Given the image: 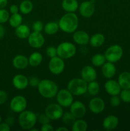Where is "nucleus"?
I'll return each mask as SVG.
<instances>
[{"mask_svg":"<svg viewBox=\"0 0 130 131\" xmlns=\"http://www.w3.org/2000/svg\"><path fill=\"white\" fill-rule=\"evenodd\" d=\"M8 0H0V9L5 8L8 5Z\"/></svg>","mask_w":130,"mask_h":131,"instance_id":"nucleus-45","label":"nucleus"},{"mask_svg":"<svg viewBox=\"0 0 130 131\" xmlns=\"http://www.w3.org/2000/svg\"><path fill=\"white\" fill-rule=\"evenodd\" d=\"M37 88L40 95L45 99L54 98L59 91L57 84L53 81L47 79L41 80Z\"/></svg>","mask_w":130,"mask_h":131,"instance_id":"nucleus-2","label":"nucleus"},{"mask_svg":"<svg viewBox=\"0 0 130 131\" xmlns=\"http://www.w3.org/2000/svg\"><path fill=\"white\" fill-rule=\"evenodd\" d=\"M28 105L27 100L24 96L16 95L13 97L10 102V110L15 113H20L25 110Z\"/></svg>","mask_w":130,"mask_h":131,"instance_id":"nucleus-8","label":"nucleus"},{"mask_svg":"<svg viewBox=\"0 0 130 131\" xmlns=\"http://www.w3.org/2000/svg\"><path fill=\"white\" fill-rule=\"evenodd\" d=\"M89 109L94 114H100L105 109V102L101 97L93 98L89 102Z\"/></svg>","mask_w":130,"mask_h":131,"instance_id":"nucleus-13","label":"nucleus"},{"mask_svg":"<svg viewBox=\"0 0 130 131\" xmlns=\"http://www.w3.org/2000/svg\"><path fill=\"white\" fill-rule=\"evenodd\" d=\"M2 122V117H1V115H0V123Z\"/></svg>","mask_w":130,"mask_h":131,"instance_id":"nucleus-50","label":"nucleus"},{"mask_svg":"<svg viewBox=\"0 0 130 131\" xmlns=\"http://www.w3.org/2000/svg\"><path fill=\"white\" fill-rule=\"evenodd\" d=\"M79 17L74 12H67L58 22L59 29L66 33H73L79 27Z\"/></svg>","mask_w":130,"mask_h":131,"instance_id":"nucleus-1","label":"nucleus"},{"mask_svg":"<svg viewBox=\"0 0 130 131\" xmlns=\"http://www.w3.org/2000/svg\"><path fill=\"white\" fill-rule=\"evenodd\" d=\"M10 12L5 8L0 9V24H5L8 21L10 18Z\"/></svg>","mask_w":130,"mask_h":131,"instance_id":"nucleus-35","label":"nucleus"},{"mask_svg":"<svg viewBox=\"0 0 130 131\" xmlns=\"http://www.w3.org/2000/svg\"><path fill=\"white\" fill-rule=\"evenodd\" d=\"M37 121V115L34 112L29 110H24L19 113V116L18 117V122L23 130H29L35 126Z\"/></svg>","mask_w":130,"mask_h":131,"instance_id":"nucleus-3","label":"nucleus"},{"mask_svg":"<svg viewBox=\"0 0 130 131\" xmlns=\"http://www.w3.org/2000/svg\"><path fill=\"white\" fill-rule=\"evenodd\" d=\"M100 90V86L99 83L95 81H93L87 83V92L92 96H96L99 93Z\"/></svg>","mask_w":130,"mask_h":131,"instance_id":"nucleus-31","label":"nucleus"},{"mask_svg":"<svg viewBox=\"0 0 130 131\" xmlns=\"http://www.w3.org/2000/svg\"><path fill=\"white\" fill-rule=\"evenodd\" d=\"M121 102V99L119 96L118 95H113L111 97L110 99V103L112 107H117L120 106Z\"/></svg>","mask_w":130,"mask_h":131,"instance_id":"nucleus-37","label":"nucleus"},{"mask_svg":"<svg viewBox=\"0 0 130 131\" xmlns=\"http://www.w3.org/2000/svg\"><path fill=\"white\" fill-rule=\"evenodd\" d=\"M12 84L16 89L22 90L29 86V79L23 74H17L13 78Z\"/></svg>","mask_w":130,"mask_h":131,"instance_id":"nucleus-16","label":"nucleus"},{"mask_svg":"<svg viewBox=\"0 0 130 131\" xmlns=\"http://www.w3.org/2000/svg\"><path fill=\"white\" fill-rule=\"evenodd\" d=\"M14 120L12 117H8V118H7V119L6 120V122L8 123V124L10 126L12 125L13 123H14Z\"/></svg>","mask_w":130,"mask_h":131,"instance_id":"nucleus-47","label":"nucleus"},{"mask_svg":"<svg viewBox=\"0 0 130 131\" xmlns=\"http://www.w3.org/2000/svg\"><path fill=\"white\" fill-rule=\"evenodd\" d=\"M40 130L41 131H53L54 130V129L53 126L50 123H47V124L42 125Z\"/></svg>","mask_w":130,"mask_h":131,"instance_id":"nucleus-42","label":"nucleus"},{"mask_svg":"<svg viewBox=\"0 0 130 131\" xmlns=\"http://www.w3.org/2000/svg\"><path fill=\"white\" fill-rule=\"evenodd\" d=\"M81 78H82L87 83L95 81L97 78V72L93 67L86 65L82 69L80 72Z\"/></svg>","mask_w":130,"mask_h":131,"instance_id":"nucleus-15","label":"nucleus"},{"mask_svg":"<svg viewBox=\"0 0 130 131\" xmlns=\"http://www.w3.org/2000/svg\"><path fill=\"white\" fill-rule=\"evenodd\" d=\"M29 79V85L33 88H37L40 83V79L37 77L31 76Z\"/></svg>","mask_w":130,"mask_h":131,"instance_id":"nucleus-39","label":"nucleus"},{"mask_svg":"<svg viewBox=\"0 0 130 131\" xmlns=\"http://www.w3.org/2000/svg\"><path fill=\"white\" fill-rule=\"evenodd\" d=\"M10 130H11V127L8 123H0V131H10Z\"/></svg>","mask_w":130,"mask_h":131,"instance_id":"nucleus-44","label":"nucleus"},{"mask_svg":"<svg viewBox=\"0 0 130 131\" xmlns=\"http://www.w3.org/2000/svg\"><path fill=\"white\" fill-rule=\"evenodd\" d=\"M62 118L63 123L66 124V125H72V124H73V122L75 121V120H76V118L73 116V115L70 112H66L65 113H64Z\"/></svg>","mask_w":130,"mask_h":131,"instance_id":"nucleus-33","label":"nucleus"},{"mask_svg":"<svg viewBox=\"0 0 130 131\" xmlns=\"http://www.w3.org/2000/svg\"><path fill=\"white\" fill-rule=\"evenodd\" d=\"M118 83L121 89H130V72L121 73L118 77Z\"/></svg>","mask_w":130,"mask_h":131,"instance_id":"nucleus-24","label":"nucleus"},{"mask_svg":"<svg viewBox=\"0 0 130 131\" xmlns=\"http://www.w3.org/2000/svg\"><path fill=\"white\" fill-rule=\"evenodd\" d=\"M105 37L102 33H96L90 37L89 43L93 47H99L104 43Z\"/></svg>","mask_w":130,"mask_h":131,"instance_id":"nucleus-25","label":"nucleus"},{"mask_svg":"<svg viewBox=\"0 0 130 131\" xmlns=\"http://www.w3.org/2000/svg\"><path fill=\"white\" fill-rule=\"evenodd\" d=\"M79 12L80 15L85 18L90 17L95 12L94 3L91 1H85L81 3L79 6Z\"/></svg>","mask_w":130,"mask_h":131,"instance_id":"nucleus-14","label":"nucleus"},{"mask_svg":"<svg viewBox=\"0 0 130 131\" xmlns=\"http://www.w3.org/2000/svg\"><path fill=\"white\" fill-rule=\"evenodd\" d=\"M87 83L82 78H74L68 82L67 89L73 96H80L87 92Z\"/></svg>","mask_w":130,"mask_h":131,"instance_id":"nucleus-4","label":"nucleus"},{"mask_svg":"<svg viewBox=\"0 0 130 131\" xmlns=\"http://www.w3.org/2000/svg\"><path fill=\"white\" fill-rule=\"evenodd\" d=\"M87 129V123L81 118L75 120L71 125V130L73 131H86Z\"/></svg>","mask_w":130,"mask_h":131,"instance_id":"nucleus-29","label":"nucleus"},{"mask_svg":"<svg viewBox=\"0 0 130 131\" xmlns=\"http://www.w3.org/2000/svg\"><path fill=\"white\" fill-rule=\"evenodd\" d=\"M48 70L54 75H59L64 71L65 63L63 59L58 56L52 58L48 65Z\"/></svg>","mask_w":130,"mask_h":131,"instance_id":"nucleus-10","label":"nucleus"},{"mask_svg":"<svg viewBox=\"0 0 130 131\" xmlns=\"http://www.w3.org/2000/svg\"><path fill=\"white\" fill-rule=\"evenodd\" d=\"M101 72L107 79H112L116 74V67L113 63L107 61L101 66Z\"/></svg>","mask_w":130,"mask_h":131,"instance_id":"nucleus-19","label":"nucleus"},{"mask_svg":"<svg viewBox=\"0 0 130 131\" xmlns=\"http://www.w3.org/2000/svg\"><path fill=\"white\" fill-rule=\"evenodd\" d=\"M29 130L30 131H38L39 130H38V129H34V127H33L32 129H31Z\"/></svg>","mask_w":130,"mask_h":131,"instance_id":"nucleus-49","label":"nucleus"},{"mask_svg":"<svg viewBox=\"0 0 130 131\" xmlns=\"http://www.w3.org/2000/svg\"><path fill=\"white\" fill-rule=\"evenodd\" d=\"M45 113L50 120H59L62 118L64 114L63 107L58 103L50 104L46 107Z\"/></svg>","mask_w":130,"mask_h":131,"instance_id":"nucleus-9","label":"nucleus"},{"mask_svg":"<svg viewBox=\"0 0 130 131\" xmlns=\"http://www.w3.org/2000/svg\"><path fill=\"white\" fill-rule=\"evenodd\" d=\"M56 97L57 103L62 107H70L73 102V95L65 88L59 90Z\"/></svg>","mask_w":130,"mask_h":131,"instance_id":"nucleus-7","label":"nucleus"},{"mask_svg":"<svg viewBox=\"0 0 130 131\" xmlns=\"http://www.w3.org/2000/svg\"><path fill=\"white\" fill-rule=\"evenodd\" d=\"M22 20L23 19L21 14L17 13V14H11L10 16V18H9L8 22L9 24L12 28H15L21 24H22Z\"/></svg>","mask_w":130,"mask_h":131,"instance_id":"nucleus-30","label":"nucleus"},{"mask_svg":"<svg viewBox=\"0 0 130 131\" xmlns=\"http://www.w3.org/2000/svg\"><path fill=\"white\" fill-rule=\"evenodd\" d=\"M46 54L50 58L57 56V47H55L54 46H49V47H48L47 49H46Z\"/></svg>","mask_w":130,"mask_h":131,"instance_id":"nucleus-36","label":"nucleus"},{"mask_svg":"<svg viewBox=\"0 0 130 131\" xmlns=\"http://www.w3.org/2000/svg\"><path fill=\"white\" fill-rule=\"evenodd\" d=\"M15 35L20 39H25L28 38L31 33V30L29 27L26 24H21L15 28Z\"/></svg>","mask_w":130,"mask_h":131,"instance_id":"nucleus-23","label":"nucleus"},{"mask_svg":"<svg viewBox=\"0 0 130 131\" xmlns=\"http://www.w3.org/2000/svg\"><path fill=\"white\" fill-rule=\"evenodd\" d=\"M44 31L48 35H54L58 32L59 29L58 23L51 21L47 23L44 26Z\"/></svg>","mask_w":130,"mask_h":131,"instance_id":"nucleus-27","label":"nucleus"},{"mask_svg":"<svg viewBox=\"0 0 130 131\" xmlns=\"http://www.w3.org/2000/svg\"><path fill=\"white\" fill-rule=\"evenodd\" d=\"M70 113L76 119L84 117L87 113L86 107L83 102L80 101H73L70 106Z\"/></svg>","mask_w":130,"mask_h":131,"instance_id":"nucleus-12","label":"nucleus"},{"mask_svg":"<svg viewBox=\"0 0 130 131\" xmlns=\"http://www.w3.org/2000/svg\"><path fill=\"white\" fill-rule=\"evenodd\" d=\"M5 34V29L2 24H0V38L4 37Z\"/></svg>","mask_w":130,"mask_h":131,"instance_id":"nucleus-46","label":"nucleus"},{"mask_svg":"<svg viewBox=\"0 0 130 131\" xmlns=\"http://www.w3.org/2000/svg\"><path fill=\"white\" fill-rule=\"evenodd\" d=\"M33 9V4L31 0H23L19 5V12L24 15L30 14Z\"/></svg>","mask_w":130,"mask_h":131,"instance_id":"nucleus-28","label":"nucleus"},{"mask_svg":"<svg viewBox=\"0 0 130 131\" xmlns=\"http://www.w3.org/2000/svg\"><path fill=\"white\" fill-rule=\"evenodd\" d=\"M119 95L121 101L125 103H130V89H122Z\"/></svg>","mask_w":130,"mask_h":131,"instance_id":"nucleus-34","label":"nucleus"},{"mask_svg":"<svg viewBox=\"0 0 130 131\" xmlns=\"http://www.w3.org/2000/svg\"><path fill=\"white\" fill-rule=\"evenodd\" d=\"M44 28V25L43 23L40 20H36L34 22L32 26V29L34 31L41 32Z\"/></svg>","mask_w":130,"mask_h":131,"instance_id":"nucleus-38","label":"nucleus"},{"mask_svg":"<svg viewBox=\"0 0 130 131\" xmlns=\"http://www.w3.org/2000/svg\"><path fill=\"white\" fill-rule=\"evenodd\" d=\"M105 90L108 95L111 96L119 95L121 91V88L118 81L110 79L105 83Z\"/></svg>","mask_w":130,"mask_h":131,"instance_id":"nucleus-17","label":"nucleus"},{"mask_svg":"<svg viewBox=\"0 0 130 131\" xmlns=\"http://www.w3.org/2000/svg\"><path fill=\"white\" fill-rule=\"evenodd\" d=\"M104 55L107 61L114 63L121 60L123 56V49L119 45H112L107 48Z\"/></svg>","mask_w":130,"mask_h":131,"instance_id":"nucleus-6","label":"nucleus"},{"mask_svg":"<svg viewBox=\"0 0 130 131\" xmlns=\"http://www.w3.org/2000/svg\"><path fill=\"white\" fill-rule=\"evenodd\" d=\"M38 121L42 125H43V124L50 123V119L45 115V113L41 114V115H40L39 116H38Z\"/></svg>","mask_w":130,"mask_h":131,"instance_id":"nucleus-41","label":"nucleus"},{"mask_svg":"<svg viewBox=\"0 0 130 131\" xmlns=\"http://www.w3.org/2000/svg\"><path fill=\"white\" fill-rule=\"evenodd\" d=\"M119 123V118L113 115L107 116L103 121V127L105 129L108 130H113L117 127Z\"/></svg>","mask_w":130,"mask_h":131,"instance_id":"nucleus-20","label":"nucleus"},{"mask_svg":"<svg viewBox=\"0 0 130 131\" xmlns=\"http://www.w3.org/2000/svg\"><path fill=\"white\" fill-rule=\"evenodd\" d=\"M28 42L29 46L33 48L39 49L43 47L45 42V40L44 36L41 33V32L33 31L28 37Z\"/></svg>","mask_w":130,"mask_h":131,"instance_id":"nucleus-11","label":"nucleus"},{"mask_svg":"<svg viewBox=\"0 0 130 131\" xmlns=\"http://www.w3.org/2000/svg\"><path fill=\"white\" fill-rule=\"evenodd\" d=\"M12 65L15 69L23 70L29 65V60L26 56L22 54H18L13 58Z\"/></svg>","mask_w":130,"mask_h":131,"instance_id":"nucleus-21","label":"nucleus"},{"mask_svg":"<svg viewBox=\"0 0 130 131\" xmlns=\"http://www.w3.org/2000/svg\"><path fill=\"white\" fill-rule=\"evenodd\" d=\"M76 52V47L71 42H61L57 47V56L63 60L71 58L75 56Z\"/></svg>","mask_w":130,"mask_h":131,"instance_id":"nucleus-5","label":"nucleus"},{"mask_svg":"<svg viewBox=\"0 0 130 131\" xmlns=\"http://www.w3.org/2000/svg\"><path fill=\"white\" fill-rule=\"evenodd\" d=\"M8 93L3 90H0V106L4 104L8 101Z\"/></svg>","mask_w":130,"mask_h":131,"instance_id":"nucleus-40","label":"nucleus"},{"mask_svg":"<svg viewBox=\"0 0 130 131\" xmlns=\"http://www.w3.org/2000/svg\"><path fill=\"white\" fill-rule=\"evenodd\" d=\"M29 65L33 67H38L42 63L43 60V56L39 52H33L28 58Z\"/></svg>","mask_w":130,"mask_h":131,"instance_id":"nucleus-26","label":"nucleus"},{"mask_svg":"<svg viewBox=\"0 0 130 131\" xmlns=\"http://www.w3.org/2000/svg\"><path fill=\"white\" fill-rule=\"evenodd\" d=\"M106 58L104 54H96L93 55L91 58V63L93 66L96 67H100L106 62Z\"/></svg>","mask_w":130,"mask_h":131,"instance_id":"nucleus-32","label":"nucleus"},{"mask_svg":"<svg viewBox=\"0 0 130 131\" xmlns=\"http://www.w3.org/2000/svg\"><path fill=\"white\" fill-rule=\"evenodd\" d=\"M89 34L84 31H75L73 34V40L76 44L80 46H85L89 43Z\"/></svg>","mask_w":130,"mask_h":131,"instance_id":"nucleus-18","label":"nucleus"},{"mask_svg":"<svg viewBox=\"0 0 130 131\" xmlns=\"http://www.w3.org/2000/svg\"><path fill=\"white\" fill-rule=\"evenodd\" d=\"M56 131H68L69 129L65 126H61L56 129Z\"/></svg>","mask_w":130,"mask_h":131,"instance_id":"nucleus-48","label":"nucleus"},{"mask_svg":"<svg viewBox=\"0 0 130 131\" xmlns=\"http://www.w3.org/2000/svg\"><path fill=\"white\" fill-rule=\"evenodd\" d=\"M61 6L66 12H75L79 9V5L77 0H62Z\"/></svg>","mask_w":130,"mask_h":131,"instance_id":"nucleus-22","label":"nucleus"},{"mask_svg":"<svg viewBox=\"0 0 130 131\" xmlns=\"http://www.w3.org/2000/svg\"><path fill=\"white\" fill-rule=\"evenodd\" d=\"M9 12L11 14H17L19 12V6L15 4H13V5H10V8H9Z\"/></svg>","mask_w":130,"mask_h":131,"instance_id":"nucleus-43","label":"nucleus"}]
</instances>
